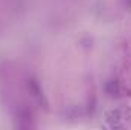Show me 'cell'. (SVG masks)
Masks as SVG:
<instances>
[{"label": "cell", "mask_w": 131, "mask_h": 130, "mask_svg": "<svg viewBox=\"0 0 131 130\" xmlns=\"http://www.w3.org/2000/svg\"><path fill=\"white\" fill-rule=\"evenodd\" d=\"M105 121L108 123V126H110L111 129H121V127H122V124H121V121H122V113H121V110L111 109V110L105 112Z\"/></svg>", "instance_id": "6da1fadb"}, {"label": "cell", "mask_w": 131, "mask_h": 130, "mask_svg": "<svg viewBox=\"0 0 131 130\" xmlns=\"http://www.w3.org/2000/svg\"><path fill=\"white\" fill-rule=\"evenodd\" d=\"M105 92L108 95H116L117 94V81L116 80H110L107 84H105Z\"/></svg>", "instance_id": "7a4b0ae2"}]
</instances>
